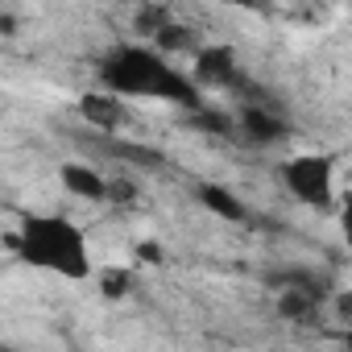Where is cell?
Wrapping results in <instances>:
<instances>
[{"label": "cell", "mask_w": 352, "mask_h": 352, "mask_svg": "<svg viewBox=\"0 0 352 352\" xmlns=\"http://www.w3.org/2000/svg\"><path fill=\"white\" fill-rule=\"evenodd\" d=\"M278 315H282V319H294V323H311V319L319 315V302H311V298L298 294V290H282V294H278Z\"/></svg>", "instance_id": "10"}, {"label": "cell", "mask_w": 352, "mask_h": 352, "mask_svg": "<svg viewBox=\"0 0 352 352\" xmlns=\"http://www.w3.org/2000/svg\"><path fill=\"white\" fill-rule=\"evenodd\" d=\"M282 179L294 191V199H302L311 208H327L331 204V157H319V153L290 157L282 166Z\"/></svg>", "instance_id": "3"}, {"label": "cell", "mask_w": 352, "mask_h": 352, "mask_svg": "<svg viewBox=\"0 0 352 352\" xmlns=\"http://www.w3.org/2000/svg\"><path fill=\"white\" fill-rule=\"evenodd\" d=\"M195 87L208 83V87H224V91H236L245 83V71L236 67V54L228 46H204L195 50Z\"/></svg>", "instance_id": "4"}, {"label": "cell", "mask_w": 352, "mask_h": 352, "mask_svg": "<svg viewBox=\"0 0 352 352\" xmlns=\"http://www.w3.org/2000/svg\"><path fill=\"white\" fill-rule=\"evenodd\" d=\"M133 191H137L133 183H120V179H116V183H108V195H104V199H116V204H129V199H133Z\"/></svg>", "instance_id": "15"}, {"label": "cell", "mask_w": 352, "mask_h": 352, "mask_svg": "<svg viewBox=\"0 0 352 352\" xmlns=\"http://www.w3.org/2000/svg\"><path fill=\"white\" fill-rule=\"evenodd\" d=\"M79 112H83L87 124H96V129H104V133H112V129H120V124L129 120L120 96H112V91H108V96H83V100H79Z\"/></svg>", "instance_id": "6"}, {"label": "cell", "mask_w": 352, "mask_h": 352, "mask_svg": "<svg viewBox=\"0 0 352 352\" xmlns=\"http://www.w3.org/2000/svg\"><path fill=\"white\" fill-rule=\"evenodd\" d=\"M137 257H141V261H153V265H157V261H162V249H157V245H149V241H145V245H141V249H137Z\"/></svg>", "instance_id": "16"}, {"label": "cell", "mask_w": 352, "mask_h": 352, "mask_svg": "<svg viewBox=\"0 0 352 352\" xmlns=\"http://www.w3.org/2000/svg\"><path fill=\"white\" fill-rule=\"evenodd\" d=\"M153 42H157V50H199V34L179 21H170L162 34H153Z\"/></svg>", "instance_id": "11"}, {"label": "cell", "mask_w": 352, "mask_h": 352, "mask_svg": "<svg viewBox=\"0 0 352 352\" xmlns=\"http://www.w3.org/2000/svg\"><path fill=\"white\" fill-rule=\"evenodd\" d=\"M13 249L34 270H50V274H63V278H87L91 274L87 241L63 216H25L17 236H13Z\"/></svg>", "instance_id": "2"}, {"label": "cell", "mask_w": 352, "mask_h": 352, "mask_svg": "<svg viewBox=\"0 0 352 352\" xmlns=\"http://www.w3.org/2000/svg\"><path fill=\"white\" fill-rule=\"evenodd\" d=\"M274 286L298 290V294H307V298L319 302V307H323V298H327V282H323L315 270H302V265H294V270H286V274H274Z\"/></svg>", "instance_id": "9"}, {"label": "cell", "mask_w": 352, "mask_h": 352, "mask_svg": "<svg viewBox=\"0 0 352 352\" xmlns=\"http://www.w3.org/2000/svg\"><path fill=\"white\" fill-rule=\"evenodd\" d=\"M63 187H67L71 195H79V199H104V195H108V183L100 179L91 166H79V162L63 166Z\"/></svg>", "instance_id": "7"}, {"label": "cell", "mask_w": 352, "mask_h": 352, "mask_svg": "<svg viewBox=\"0 0 352 352\" xmlns=\"http://www.w3.org/2000/svg\"><path fill=\"white\" fill-rule=\"evenodd\" d=\"M199 199H204V208H208V212H216L220 220H232V224H245V220H249L245 204H241L232 191L216 187V183H204V187H199Z\"/></svg>", "instance_id": "8"}, {"label": "cell", "mask_w": 352, "mask_h": 352, "mask_svg": "<svg viewBox=\"0 0 352 352\" xmlns=\"http://www.w3.org/2000/svg\"><path fill=\"white\" fill-rule=\"evenodd\" d=\"M100 79L108 83L112 96H149V100H170L199 112V87L179 67H170L162 54L145 46H116L112 54H104Z\"/></svg>", "instance_id": "1"}, {"label": "cell", "mask_w": 352, "mask_h": 352, "mask_svg": "<svg viewBox=\"0 0 352 352\" xmlns=\"http://www.w3.org/2000/svg\"><path fill=\"white\" fill-rule=\"evenodd\" d=\"M129 286H133L129 270H108V274L100 278V290H104V298H120V294H124Z\"/></svg>", "instance_id": "13"}, {"label": "cell", "mask_w": 352, "mask_h": 352, "mask_svg": "<svg viewBox=\"0 0 352 352\" xmlns=\"http://www.w3.org/2000/svg\"><path fill=\"white\" fill-rule=\"evenodd\" d=\"M232 124H236L253 145H278V141L290 137V120H282V116H278L274 108H265V104H245Z\"/></svg>", "instance_id": "5"}, {"label": "cell", "mask_w": 352, "mask_h": 352, "mask_svg": "<svg viewBox=\"0 0 352 352\" xmlns=\"http://www.w3.org/2000/svg\"><path fill=\"white\" fill-rule=\"evenodd\" d=\"M195 124H204V129H212V133H220V137H232V116H224V112H195Z\"/></svg>", "instance_id": "14"}, {"label": "cell", "mask_w": 352, "mask_h": 352, "mask_svg": "<svg viewBox=\"0 0 352 352\" xmlns=\"http://www.w3.org/2000/svg\"><path fill=\"white\" fill-rule=\"evenodd\" d=\"M0 352H9V348H0Z\"/></svg>", "instance_id": "17"}, {"label": "cell", "mask_w": 352, "mask_h": 352, "mask_svg": "<svg viewBox=\"0 0 352 352\" xmlns=\"http://www.w3.org/2000/svg\"><path fill=\"white\" fill-rule=\"evenodd\" d=\"M166 25H170V9H162V5H145L137 13V34H162Z\"/></svg>", "instance_id": "12"}]
</instances>
